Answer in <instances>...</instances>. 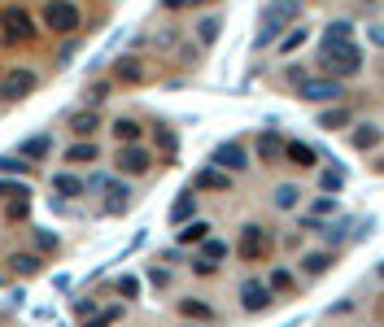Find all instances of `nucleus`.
Returning a JSON list of instances; mask_svg holds the SVG:
<instances>
[{"mask_svg": "<svg viewBox=\"0 0 384 327\" xmlns=\"http://www.w3.org/2000/svg\"><path fill=\"white\" fill-rule=\"evenodd\" d=\"M319 70L323 75H332V79H350L363 70V49H358L354 40H319Z\"/></svg>", "mask_w": 384, "mask_h": 327, "instance_id": "obj_1", "label": "nucleus"}, {"mask_svg": "<svg viewBox=\"0 0 384 327\" xmlns=\"http://www.w3.org/2000/svg\"><path fill=\"white\" fill-rule=\"evenodd\" d=\"M302 9H306L302 0H267V9H262V31H258V49H262V44H271L288 22L302 18Z\"/></svg>", "mask_w": 384, "mask_h": 327, "instance_id": "obj_2", "label": "nucleus"}, {"mask_svg": "<svg viewBox=\"0 0 384 327\" xmlns=\"http://www.w3.org/2000/svg\"><path fill=\"white\" fill-rule=\"evenodd\" d=\"M271 249H275V240H271V231L262 227V223H245V227H240L236 253H240L245 262H267V258H271Z\"/></svg>", "mask_w": 384, "mask_h": 327, "instance_id": "obj_3", "label": "nucleus"}, {"mask_svg": "<svg viewBox=\"0 0 384 327\" xmlns=\"http://www.w3.org/2000/svg\"><path fill=\"white\" fill-rule=\"evenodd\" d=\"M297 96L315 101V105H332V101L345 96V88H341V79H332V75H306L302 83H297Z\"/></svg>", "mask_w": 384, "mask_h": 327, "instance_id": "obj_4", "label": "nucleus"}, {"mask_svg": "<svg viewBox=\"0 0 384 327\" xmlns=\"http://www.w3.org/2000/svg\"><path fill=\"white\" fill-rule=\"evenodd\" d=\"M35 70H27V66H18V70H5L0 75V101L5 105H14V101H27L31 92H35Z\"/></svg>", "mask_w": 384, "mask_h": 327, "instance_id": "obj_5", "label": "nucleus"}, {"mask_svg": "<svg viewBox=\"0 0 384 327\" xmlns=\"http://www.w3.org/2000/svg\"><path fill=\"white\" fill-rule=\"evenodd\" d=\"M79 9L70 5V0H48L44 5V27L48 31H57V35H75L79 31Z\"/></svg>", "mask_w": 384, "mask_h": 327, "instance_id": "obj_6", "label": "nucleus"}, {"mask_svg": "<svg viewBox=\"0 0 384 327\" xmlns=\"http://www.w3.org/2000/svg\"><path fill=\"white\" fill-rule=\"evenodd\" d=\"M0 35H5L9 44H22V40H31V35H35V18H31L22 5H9L5 14H0Z\"/></svg>", "mask_w": 384, "mask_h": 327, "instance_id": "obj_7", "label": "nucleus"}, {"mask_svg": "<svg viewBox=\"0 0 384 327\" xmlns=\"http://www.w3.org/2000/svg\"><path fill=\"white\" fill-rule=\"evenodd\" d=\"M210 161H214V166H223L227 174H236V170H245V166H249V153H245V144L227 140V144H219V148L210 153Z\"/></svg>", "mask_w": 384, "mask_h": 327, "instance_id": "obj_8", "label": "nucleus"}, {"mask_svg": "<svg viewBox=\"0 0 384 327\" xmlns=\"http://www.w3.org/2000/svg\"><path fill=\"white\" fill-rule=\"evenodd\" d=\"M240 306H245L249 314H262L271 306V284H262V279H245V284H240Z\"/></svg>", "mask_w": 384, "mask_h": 327, "instance_id": "obj_9", "label": "nucleus"}, {"mask_svg": "<svg viewBox=\"0 0 384 327\" xmlns=\"http://www.w3.org/2000/svg\"><path fill=\"white\" fill-rule=\"evenodd\" d=\"M380 140H384L380 122H358L350 131V148H354V153H371V148H380Z\"/></svg>", "mask_w": 384, "mask_h": 327, "instance_id": "obj_10", "label": "nucleus"}, {"mask_svg": "<svg viewBox=\"0 0 384 327\" xmlns=\"http://www.w3.org/2000/svg\"><path fill=\"white\" fill-rule=\"evenodd\" d=\"M149 166H153L149 148H140V144H123V153H118V170H123V174H144Z\"/></svg>", "mask_w": 384, "mask_h": 327, "instance_id": "obj_11", "label": "nucleus"}, {"mask_svg": "<svg viewBox=\"0 0 384 327\" xmlns=\"http://www.w3.org/2000/svg\"><path fill=\"white\" fill-rule=\"evenodd\" d=\"M197 188H206V192H227V188H232V174H227L223 166H214V161H210V166L197 174Z\"/></svg>", "mask_w": 384, "mask_h": 327, "instance_id": "obj_12", "label": "nucleus"}, {"mask_svg": "<svg viewBox=\"0 0 384 327\" xmlns=\"http://www.w3.org/2000/svg\"><path fill=\"white\" fill-rule=\"evenodd\" d=\"M179 314L192 319V323H214V306L201 301V297H184V301H179Z\"/></svg>", "mask_w": 384, "mask_h": 327, "instance_id": "obj_13", "label": "nucleus"}, {"mask_svg": "<svg viewBox=\"0 0 384 327\" xmlns=\"http://www.w3.org/2000/svg\"><path fill=\"white\" fill-rule=\"evenodd\" d=\"M284 157L288 161H293V166H319V153H315V148H310V144H302V140H288V144H284Z\"/></svg>", "mask_w": 384, "mask_h": 327, "instance_id": "obj_14", "label": "nucleus"}, {"mask_svg": "<svg viewBox=\"0 0 384 327\" xmlns=\"http://www.w3.org/2000/svg\"><path fill=\"white\" fill-rule=\"evenodd\" d=\"M350 227H354V218H336V223H319V240L323 244H341L345 236H350Z\"/></svg>", "mask_w": 384, "mask_h": 327, "instance_id": "obj_15", "label": "nucleus"}, {"mask_svg": "<svg viewBox=\"0 0 384 327\" xmlns=\"http://www.w3.org/2000/svg\"><path fill=\"white\" fill-rule=\"evenodd\" d=\"M96 127H101V118H96V109H79V114H70V131H75L79 140L96 135Z\"/></svg>", "mask_w": 384, "mask_h": 327, "instance_id": "obj_16", "label": "nucleus"}, {"mask_svg": "<svg viewBox=\"0 0 384 327\" xmlns=\"http://www.w3.org/2000/svg\"><path fill=\"white\" fill-rule=\"evenodd\" d=\"M219 35H223V18H219V14H210V18L197 22V44H201V49H210Z\"/></svg>", "mask_w": 384, "mask_h": 327, "instance_id": "obj_17", "label": "nucleus"}, {"mask_svg": "<svg viewBox=\"0 0 384 327\" xmlns=\"http://www.w3.org/2000/svg\"><path fill=\"white\" fill-rule=\"evenodd\" d=\"M206 236H210V223H206V218H188V223L179 227V244H201Z\"/></svg>", "mask_w": 384, "mask_h": 327, "instance_id": "obj_18", "label": "nucleus"}, {"mask_svg": "<svg viewBox=\"0 0 384 327\" xmlns=\"http://www.w3.org/2000/svg\"><path fill=\"white\" fill-rule=\"evenodd\" d=\"M297 201H302V188H297V183H280V188L271 192L275 209H297Z\"/></svg>", "mask_w": 384, "mask_h": 327, "instance_id": "obj_19", "label": "nucleus"}, {"mask_svg": "<svg viewBox=\"0 0 384 327\" xmlns=\"http://www.w3.org/2000/svg\"><path fill=\"white\" fill-rule=\"evenodd\" d=\"M53 188H57V196H83V179H79V174H70V170H57L53 174Z\"/></svg>", "mask_w": 384, "mask_h": 327, "instance_id": "obj_20", "label": "nucleus"}, {"mask_svg": "<svg viewBox=\"0 0 384 327\" xmlns=\"http://www.w3.org/2000/svg\"><path fill=\"white\" fill-rule=\"evenodd\" d=\"M96 157H101V153H96L92 140H79V144L66 148V161H75V166H88V161H96Z\"/></svg>", "mask_w": 384, "mask_h": 327, "instance_id": "obj_21", "label": "nucleus"}, {"mask_svg": "<svg viewBox=\"0 0 384 327\" xmlns=\"http://www.w3.org/2000/svg\"><path fill=\"white\" fill-rule=\"evenodd\" d=\"M192 214H197V196H192V192H184V196H179V201L171 205V223H179V227H184Z\"/></svg>", "mask_w": 384, "mask_h": 327, "instance_id": "obj_22", "label": "nucleus"}, {"mask_svg": "<svg viewBox=\"0 0 384 327\" xmlns=\"http://www.w3.org/2000/svg\"><path fill=\"white\" fill-rule=\"evenodd\" d=\"M280 153H284V140L275 135V131H267V135H258V157H262V161H275V157H280Z\"/></svg>", "mask_w": 384, "mask_h": 327, "instance_id": "obj_23", "label": "nucleus"}, {"mask_svg": "<svg viewBox=\"0 0 384 327\" xmlns=\"http://www.w3.org/2000/svg\"><path fill=\"white\" fill-rule=\"evenodd\" d=\"M328 266H332V253H306V258H302V271H306L310 279L328 275Z\"/></svg>", "mask_w": 384, "mask_h": 327, "instance_id": "obj_24", "label": "nucleus"}, {"mask_svg": "<svg viewBox=\"0 0 384 327\" xmlns=\"http://www.w3.org/2000/svg\"><path fill=\"white\" fill-rule=\"evenodd\" d=\"M114 135L123 140V144H140V135H144V127L136 122V118H118L114 122Z\"/></svg>", "mask_w": 384, "mask_h": 327, "instance_id": "obj_25", "label": "nucleus"}, {"mask_svg": "<svg viewBox=\"0 0 384 327\" xmlns=\"http://www.w3.org/2000/svg\"><path fill=\"white\" fill-rule=\"evenodd\" d=\"M319 188L336 196V192L345 188V170H341V166H328V170H319Z\"/></svg>", "mask_w": 384, "mask_h": 327, "instance_id": "obj_26", "label": "nucleus"}, {"mask_svg": "<svg viewBox=\"0 0 384 327\" xmlns=\"http://www.w3.org/2000/svg\"><path fill=\"white\" fill-rule=\"evenodd\" d=\"M310 218H315V223H328V218H336V196L332 192H323L315 205H310Z\"/></svg>", "mask_w": 384, "mask_h": 327, "instance_id": "obj_27", "label": "nucleus"}, {"mask_svg": "<svg viewBox=\"0 0 384 327\" xmlns=\"http://www.w3.org/2000/svg\"><path fill=\"white\" fill-rule=\"evenodd\" d=\"M323 40H328V44H336V40H354V22H350V18H336V22H328Z\"/></svg>", "mask_w": 384, "mask_h": 327, "instance_id": "obj_28", "label": "nucleus"}, {"mask_svg": "<svg viewBox=\"0 0 384 327\" xmlns=\"http://www.w3.org/2000/svg\"><path fill=\"white\" fill-rule=\"evenodd\" d=\"M105 192H110V214H123V209H127V183H110V179H105Z\"/></svg>", "mask_w": 384, "mask_h": 327, "instance_id": "obj_29", "label": "nucleus"}, {"mask_svg": "<svg viewBox=\"0 0 384 327\" xmlns=\"http://www.w3.org/2000/svg\"><path fill=\"white\" fill-rule=\"evenodd\" d=\"M201 258L219 266V262L227 258V244H223V240H214V236H206V240H201Z\"/></svg>", "mask_w": 384, "mask_h": 327, "instance_id": "obj_30", "label": "nucleus"}, {"mask_svg": "<svg viewBox=\"0 0 384 327\" xmlns=\"http://www.w3.org/2000/svg\"><path fill=\"white\" fill-rule=\"evenodd\" d=\"M48 148H53V144H48V135H35V140L22 144V157H27V161H40V157H48Z\"/></svg>", "mask_w": 384, "mask_h": 327, "instance_id": "obj_31", "label": "nucleus"}, {"mask_svg": "<svg viewBox=\"0 0 384 327\" xmlns=\"http://www.w3.org/2000/svg\"><path fill=\"white\" fill-rule=\"evenodd\" d=\"M306 27H293V31H288L284 35V40H280V57H288V53H297V49H302V44H306Z\"/></svg>", "mask_w": 384, "mask_h": 327, "instance_id": "obj_32", "label": "nucleus"}, {"mask_svg": "<svg viewBox=\"0 0 384 327\" xmlns=\"http://www.w3.org/2000/svg\"><path fill=\"white\" fill-rule=\"evenodd\" d=\"M118 79H123V83H136V79H144V66L136 57H123V62H118Z\"/></svg>", "mask_w": 384, "mask_h": 327, "instance_id": "obj_33", "label": "nucleus"}, {"mask_svg": "<svg viewBox=\"0 0 384 327\" xmlns=\"http://www.w3.org/2000/svg\"><path fill=\"white\" fill-rule=\"evenodd\" d=\"M9 266H14V275H35V271H40V258H31V253H14Z\"/></svg>", "mask_w": 384, "mask_h": 327, "instance_id": "obj_34", "label": "nucleus"}, {"mask_svg": "<svg viewBox=\"0 0 384 327\" xmlns=\"http://www.w3.org/2000/svg\"><path fill=\"white\" fill-rule=\"evenodd\" d=\"M345 122H350V114H345V109H323L319 114V127H328V131H336V127H345Z\"/></svg>", "mask_w": 384, "mask_h": 327, "instance_id": "obj_35", "label": "nucleus"}, {"mask_svg": "<svg viewBox=\"0 0 384 327\" xmlns=\"http://www.w3.org/2000/svg\"><path fill=\"white\" fill-rule=\"evenodd\" d=\"M293 288L297 284H293V275H288V271H275L271 275V293H293Z\"/></svg>", "mask_w": 384, "mask_h": 327, "instance_id": "obj_36", "label": "nucleus"}, {"mask_svg": "<svg viewBox=\"0 0 384 327\" xmlns=\"http://www.w3.org/2000/svg\"><path fill=\"white\" fill-rule=\"evenodd\" d=\"M140 293V279L136 275H123V279H118V297H136Z\"/></svg>", "mask_w": 384, "mask_h": 327, "instance_id": "obj_37", "label": "nucleus"}, {"mask_svg": "<svg viewBox=\"0 0 384 327\" xmlns=\"http://www.w3.org/2000/svg\"><path fill=\"white\" fill-rule=\"evenodd\" d=\"M22 170H27L22 157H0V174H22Z\"/></svg>", "mask_w": 384, "mask_h": 327, "instance_id": "obj_38", "label": "nucleus"}, {"mask_svg": "<svg viewBox=\"0 0 384 327\" xmlns=\"http://www.w3.org/2000/svg\"><path fill=\"white\" fill-rule=\"evenodd\" d=\"M105 96H110V83H92V88H88V101H92V105H101Z\"/></svg>", "mask_w": 384, "mask_h": 327, "instance_id": "obj_39", "label": "nucleus"}, {"mask_svg": "<svg viewBox=\"0 0 384 327\" xmlns=\"http://www.w3.org/2000/svg\"><path fill=\"white\" fill-rule=\"evenodd\" d=\"M35 244H40V249H57V236L53 231H35Z\"/></svg>", "mask_w": 384, "mask_h": 327, "instance_id": "obj_40", "label": "nucleus"}, {"mask_svg": "<svg viewBox=\"0 0 384 327\" xmlns=\"http://www.w3.org/2000/svg\"><path fill=\"white\" fill-rule=\"evenodd\" d=\"M192 271H197V275H214L219 266H214V262H206V258H197V262H192Z\"/></svg>", "mask_w": 384, "mask_h": 327, "instance_id": "obj_41", "label": "nucleus"}, {"mask_svg": "<svg viewBox=\"0 0 384 327\" xmlns=\"http://www.w3.org/2000/svg\"><path fill=\"white\" fill-rule=\"evenodd\" d=\"M153 284H158V288H166V284H171V275H166L162 266H153Z\"/></svg>", "mask_w": 384, "mask_h": 327, "instance_id": "obj_42", "label": "nucleus"}, {"mask_svg": "<svg viewBox=\"0 0 384 327\" xmlns=\"http://www.w3.org/2000/svg\"><path fill=\"white\" fill-rule=\"evenodd\" d=\"M371 40H376V44H384V27H380V22H371Z\"/></svg>", "mask_w": 384, "mask_h": 327, "instance_id": "obj_43", "label": "nucleus"}, {"mask_svg": "<svg viewBox=\"0 0 384 327\" xmlns=\"http://www.w3.org/2000/svg\"><path fill=\"white\" fill-rule=\"evenodd\" d=\"M166 9H184V5H192V0H162Z\"/></svg>", "mask_w": 384, "mask_h": 327, "instance_id": "obj_44", "label": "nucleus"}, {"mask_svg": "<svg viewBox=\"0 0 384 327\" xmlns=\"http://www.w3.org/2000/svg\"><path fill=\"white\" fill-rule=\"evenodd\" d=\"M376 170H380V174H384V157H380V161H376Z\"/></svg>", "mask_w": 384, "mask_h": 327, "instance_id": "obj_45", "label": "nucleus"}, {"mask_svg": "<svg viewBox=\"0 0 384 327\" xmlns=\"http://www.w3.org/2000/svg\"><path fill=\"white\" fill-rule=\"evenodd\" d=\"M376 271H380V279H384V262H380V266H376Z\"/></svg>", "mask_w": 384, "mask_h": 327, "instance_id": "obj_46", "label": "nucleus"}]
</instances>
